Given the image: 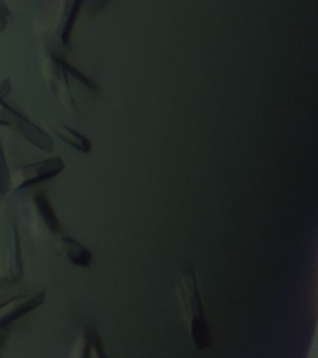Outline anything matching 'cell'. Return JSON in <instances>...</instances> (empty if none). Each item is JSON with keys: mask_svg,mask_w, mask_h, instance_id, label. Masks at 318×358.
I'll use <instances>...</instances> for the list:
<instances>
[{"mask_svg": "<svg viewBox=\"0 0 318 358\" xmlns=\"http://www.w3.org/2000/svg\"><path fill=\"white\" fill-rule=\"evenodd\" d=\"M36 166L38 167L36 170L37 176H34V178L27 179L19 187V189H24V187L33 186V185L41 183V182L55 178V176L58 175L64 169L65 165H64V162L59 157H55V158L38 162V164H36Z\"/></svg>", "mask_w": 318, "mask_h": 358, "instance_id": "obj_4", "label": "cell"}, {"mask_svg": "<svg viewBox=\"0 0 318 358\" xmlns=\"http://www.w3.org/2000/svg\"><path fill=\"white\" fill-rule=\"evenodd\" d=\"M10 172L8 169L1 143H0V193L5 194L10 189Z\"/></svg>", "mask_w": 318, "mask_h": 358, "instance_id": "obj_7", "label": "cell"}, {"mask_svg": "<svg viewBox=\"0 0 318 358\" xmlns=\"http://www.w3.org/2000/svg\"><path fill=\"white\" fill-rule=\"evenodd\" d=\"M80 1H76L73 3V7L71 8V13H69L68 21L64 28V32L62 34V41L64 44L68 46L69 41V36H71L72 28H73L75 19H76L77 14L80 10Z\"/></svg>", "mask_w": 318, "mask_h": 358, "instance_id": "obj_8", "label": "cell"}, {"mask_svg": "<svg viewBox=\"0 0 318 358\" xmlns=\"http://www.w3.org/2000/svg\"><path fill=\"white\" fill-rule=\"evenodd\" d=\"M66 248V256L71 260L75 265L80 266V267L87 268L91 265L93 260V255L87 248L74 240L73 238H63Z\"/></svg>", "mask_w": 318, "mask_h": 358, "instance_id": "obj_5", "label": "cell"}, {"mask_svg": "<svg viewBox=\"0 0 318 358\" xmlns=\"http://www.w3.org/2000/svg\"><path fill=\"white\" fill-rule=\"evenodd\" d=\"M178 292L184 319L188 323L189 329L191 330L195 348H209L211 345L210 333L194 271L188 270L181 273Z\"/></svg>", "mask_w": 318, "mask_h": 358, "instance_id": "obj_1", "label": "cell"}, {"mask_svg": "<svg viewBox=\"0 0 318 358\" xmlns=\"http://www.w3.org/2000/svg\"><path fill=\"white\" fill-rule=\"evenodd\" d=\"M36 204H37L38 211L41 213V217L44 222H45L47 227L50 229V231L55 232V234H59L62 231V227L59 220L55 215L54 209L49 203L48 199L43 193H38L35 196Z\"/></svg>", "mask_w": 318, "mask_h": 358, "instance_id": "obj_6", "label": "cell"}, {"mask_svg": "<svg viewBox=\"0 0 318 358\" xmlns=\"http://www.w3.org/2000/svg\"><path fill=\"white\" fill-rule=\"evenodd\" d=\"M13 114L16 116L15 122H17L19 128H20L21 133L23 136H26L27 139L30 140L32 143L37 145L38 147L43 148V150L52 152V140L51 137L47 136V134L43 133L41 129L37 126L30 122L29 120L26 119L23 115L19 114L18 112L13 110Z\"/></svg>", "mask_w": 318, "mask_h": 358, "instance_id": "obj_3", "label": "cell"}, {"mask_svg": "<svg viewBox=\"0 0 318 358\" xmlns=\"http://www.w3.org/2000/svg\"><path fill=\"white\" fill-rule=\"evenodd\" d=\"M44 299H45V293L43 292L35 296L34 298L27 299L24 302H22V299L18 298L15 308H13V309L10 306H6L5 304L2 305V306H0V310H3L6 315L0 318V327L8 326V324L17 320V319L22 317V316L30 312V310L36 309V308L43 303Z\"/></svg>", "mask_w": 318, "mask_h": 358, "instance_id": "obj_2", "label": "cell"}, {"mask_svg": "<svg viewBox=\"0 0 318 358\" xmlns=\"http://www.w3.org/2000/svg\"><path fill=\"white\" fill-rule=\"evenodd\" d=\"M57 60L58 61V63H59L61 66H63L64 69H66V71L71 73V74L73 75L74 77L79 78V80L82 81V83H85V85L90 87L92 89H97L96 84L92 83V81L89 80L86 76L83 75L82 73H80L79 70H77L75 69V67L71 66V64L66 63V62L64 61L63 59L57 58Z\"/></svg>", "mask_w": 318, "mask_h": 358, "instance_id": "obj_9", "label": "cell"}]
</instances>
